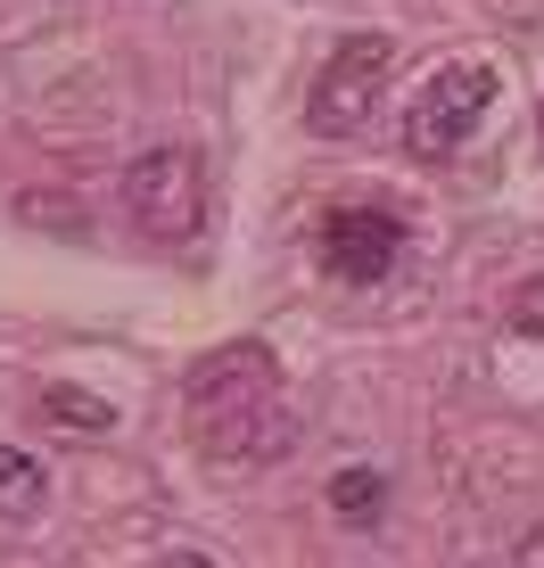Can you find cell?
<instances>
[{"instance_id": "3", "label": "cell", "mask_w": 544, "mask_h": 568, "mask_svg": "<svg viewBox=\"0 0 544 568\" xmlns=\"http://www.w3.org/2000/svg\"><path fill=\"white\" fill-rule=\"evenodd\" d=\"M495 67H478V58H454V67H437L430 83L413 91V108H404V149L421 156V165H445V156H462L478 124H487L495 108Z\"/></svg>"}, {"instance_id": "1", "label": "cell", "mask_w": 544, "mask_h": 568, "mask_svg": "<svg viewBox=\"0 0 544 568\" xmlns=\"http://www.w3.org/2000/svg\"><path fill=\"white\" fill-rule=\"evenodd\" d=\"M182 413H190V445L223 469H264L298 445V413L281 396V363L272 346L240 338V346H215L182 387Z\"/></svg>"}, {"instance_id": "2", "label": "cell", "mask_w": 544, "mask_h": 568, "mask_svg": "<svg viewBox=\"0 0 544 568\" xmlns=\"http://www.w3.org/2000/svg\"><path fill=\"white\" fill-rule=\"evenodd\" d=\"M115 199H124V223L141 231L149 247H182V240H199V223H206V182H199V156L190 149L132 156Z\"/></svg>"}, {"instance_id": "7", "label": "cell", "mask_w": 544, "mask_h": 568, "mask_svg": "<svg viewBox=\"0 0 544 568\" xmlns=\"http://www.w3.org/2000/svg\"><path fill=\"white\" fill-rule=\"evenodd\" d=\"M50 503V478L33 454H17V445H0V519H33Z\"/></svg>"}, {"instance_id": "11", "label": "cell", "mask_w": 544, "mask_h": 568, "mask_svg": "<svg viewBox=\"0 0 544 568\" xmlns=\"http://www.w3.org/2000/svg\"><path fill=\"white\" fill-rule=\"evenodd\" d=\"M165 568H215L206 552H165Z\"/></svg>"}, {"instance_id": "8", "label": "cell", "mask_w": 544, "mask_h": 568, "mask_svg": "<svg viewBox=\"0 0 544 568\" xmlns=\"http://www.w3.org/2000/svg\"><path fill=\"white\" fill-rule=\"evenodd\" d=\"M380 503H387L380 469H339V478H330V511H339V519H372Z\"/></svg>"}, {"instance_id": "10", "label": "cell", "mask_w": 544, "mask_h": 568, "mask_svg": "<svg viewBox=\"0 0 544 568\" xmlns=\"http://www.w3.org/2000/svg\"><path fill=\"white\" fill-rule=\"evenodd\" d=\"M512 568H544V527H528V536H520V552H512Z\"/></svg>"}, {"instance_id": "9", "label": "cell", "mask_w": 544, "mask_h": 568, "mask_svg": "<svg viewBox=\"0 0 544 568\" xmlns=\"http://www.w3.org/2000/svg\"><path fill=\"white\" fill-rule=\"evenodd\" d=\"M512 329H528V338H544V272L536 281L512 288Z\"/></svg>"}, {"instance_id": "5", "label": "cell", "mask_w": 544, "mask_h": 568, "mask_svg": "<svg viewBox=\"0 0 544 568\" xmlns=\"http://www.w3.org/2000/svg\"><path fill=\"white\" fill-rule=\"evenodd\" d=\"M396 256H404V223L380 214V206H339L322 223V264H330V281H346V288L387 281Z\"/></svg>"}, {"instance_id": "4", "label": "cell", "mask_w": 544, "mask_h": 568, "mask_svg": "<svg viewBox=\"0 0 544 568\" xmlns=\"http://www.w3.org/2000/svg\"><path fill=\"white\" fill-rule=\"evenodd\" d=\"M387 58H396L387 33H346V42L322 58V74L305 83V124H314L322 141H346V132L372 124V108L387 91Z\"/></svg>"}, {"instance_id": "6", "label": "cell", "mask_w": 544, "mask_h": 568, "mask_svg": "<svg viewBox=\"0 0 544 568\" xmlns=\"http://www.w3.org/2000/svg\"><path fill=\"white\" fill-rule=\"evenodd\" d=\"M33 413H42V428H67V437H115V404L83 396V387H42Z\"/></svg>"}]
</instances>
